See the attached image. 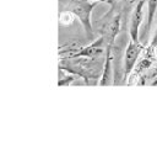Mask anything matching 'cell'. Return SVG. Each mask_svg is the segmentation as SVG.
Listing matches in <instances>:
<instances>
[{"instance_id":"obj_10","label":"cell","mask_w":157,"mask_h":148,"mask_svg":"<svg viewBox=\"0 0 157 148\" xmlns=\"http://www.w3.org/2000/svg\"><path fill=\"white\" fill-rule=\"evenodd\" d=\"M121 1H124V2H125V1H128V0H121Z\"/></svg>"},{"instance_id":"obj_5","label":"cell","mask_w":157,"mask_h":148,"mask_svg":"<svg viewBox=\"0 0 157 148\" xmlns=\"http://www.w3.org/2000/svg\"><path fill=\"white\" fill-rule=\"evenodd\" d=\"M144 6H145V0H139L130 16L129 36L134 41H139V30L144 20Z\"/></svg>"},{"instance_id":"obj_2","label":"cell","mask_w":157,"mask_h":148,"mask_svg":"<svg viewBox=\"0 0 157 148\" xmlns=\"http://www.w3.org/2000/svg\"><path fill=\"white\" fill-rule=\"evenodd\" d=\"M144 49H145V46L142 43H140V41H134L131 38L129 39L126 49H125V54H124V63H123L124 80H126L128 76L134 70L137 58L140 57V54L142 53Z\"/></svg>"},{"instance_id":"obj_1","label":"cell","mask_w":157,"mask_h":148,"mask_svg":"<svg viewBox=\"0 0 157 148\" xmlns=\"http://www.w3.org/2000/svg\"><path fill=\"white\" fill-rule=\"evenodd\" d=\"M99 2L101 1H94V0H70L69 2V11H71L76 16V18H78L86 35L90 37L93 35L91 15L93 9Z\"/></svg>"},{"instance_id":"obj_9","label":"cell","mask_w":157,"mask_h":148,"mask_svg":"<svg viewBox=\"0 0 157 148\" xmlns=\"http://www.w3.org/2000/svg\"><path fill=\"white\" fill-rule=\"evenodd\" d=\"M63 72L64 70L60 68L59 69V80H58V85L59 86H65V85H69V84L75 81V79H76L75 75H65Z\"/></svg>"},{"instance_id":"obj_6","label":"cell","mask_w":157,"mask_h":148,"mask_svg":"<svg viewBox=\"0 0 157 148\" xmlns=\"http://www.w3.org/2000/svg\"><path fill=\"white\" fill-rule=\"evenodd\" d=\"M112 51H113V46H107L105 49V59L103 63V69H102V75L99 79V86H108L114 84L113 81V68H112Z\"/></svg>"},{"instance_id":"obj_4","label":"cell","mask_w":157,"mask_h":148,"mask_svg":"<svg viewBox=\"0 0 157 148\" xmlns=\"http://www.w3.org/2000/svg\"><path fill=\"white\" fill-rule=\"evenodd\" d=\"M120 23H121V16L120 14H117L101 28V36L104 37L107 46H114L115 38L120 31Z\"/></svg>"},{"instance_id":"obj_7","label":"cell","mask_w":157,"mask_h":148,"mask_svg":"<svg viewBox=\"0 0 157 148\" xmlns=\"http://www.w3.org/2000/svg\"><path fill=\"white\" fill-rule=\"evenodd\" d=\"M157 11V0H147V25L146 31L148 32L151 28V25L153 22V17Z\"/></svg>"},{"instance_id":"obj_3","label":"cell","mask_w":157,"mask_h":148,"mask_svg":"<svg viewBox=\"0 0 157 148\" xmlns=\"http://www.w3.org/2000/svg\"><path fill=\"white\" fill-rule=\"evenodd\" d=\"M107 49V43L103 36H99L97 39H94L91 44L82 47L76 53H72L63 59H75V58H97L103 56V53Z\"/></svg>"},{"instance_id":"obj_8","label":"cell","mask_w":157,"mask_h":148,"mask_svg":"<svg viewBox=\"0 0 157 148\" xmlns=\"http://www.w3.org/2000/svg\"><path fill=\"white\" fill-rule=\"evenodd\" d=\"M75 15L71 12V11H60V14H59V21H60V23L61 25H64V26H70V25H72V22H74V20H75Z\"/></svg>"}]
</instances>
